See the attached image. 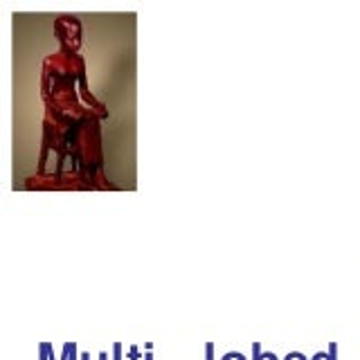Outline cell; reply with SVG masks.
<instances>
[{
  "instance_id": "6da1fadb",
  "label": "cell",
  "mask_w": 360,
  "mask_h": 360,
  "mask_svg": "<svg viewBox=\"0 0 360 360\" xmlns=\"http://www.w3.org/2000/svg\"><path fill=\"white\" fill-rule=\"evenodd\" d=\"M223 360H245V356H243V354H239V352H234V354H228Z\"/></svg>"
}]
</instances>
